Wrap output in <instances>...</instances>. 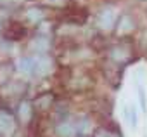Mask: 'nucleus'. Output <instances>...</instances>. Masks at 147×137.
Returning a JSON list of instances; mask_svg holds the SVG:
<instances>
[{
    "label": "nucleus",
    "mask_w": 147,
    "mask_h": 137,
    "mask_svg": "<svg viewBox=\"0 0 147 137\" xmlns=\"http://www.w3.org/2000/svg\"><path fill=\"white\" fill-rule=\"evenodd\" d=\"M16 118H18V123L21 128H30L36 118V111H35V104H33V99L30 97H21L18 99L16 102Z\"/></svg>",
    "instance_id": "nucleus-1"
},
{
    "label": "nucleus",
    "mask_w": 147,
    "mask_h": 137,
    "mask_svg": "<svg viewBox=\"0 0 147 137\" xmlns=\"http://www.w3.org/2000/svg\"><path fill=\"white\" fill-rule=\"evenodd\" d=\"M52 134H54V137H76L80 134L78 132V123H76V115L71 113L67 116L54 120Z\"/></svg>",
    "instance_id": "nucleus-2"
},
{
    "label": "nucleus",
    "mask_w": 147,
    "mask_h": 137,
    "mask_svg": "<svg viewBox=\"0 0 147 137\" xmlns=\"http://www.w3.org/2000/svg\"><path fill=\"white\" fill-rule=\"evenodd\" d=\"M133 59V47L128 40H119L109 49V61L114 66H125Z\"/></svg>",
    "instance_id": "nucleus-3"
},
{
    "label": "nucleus",
    "mask_w": 147,
    "mask_h": 137,
    "mask_svg": "<svg viewBox=\"0 0 147 137\" xmlns=\"http://www.w3.org/2000/svg\"><path fill=\"white\" fill-rule=\"evenodd\" d=\"M19 128L16 111L5 104H0V137L14 135Z\"/></svg>",
    "instance_id": "nucleus-4"
},
{
    "label": "nucleus",
    "mask_w": 147,
    "mask_h": 137,
    "mask_svg": "<svg viewBox=\"0 0 147 137\" xmlns=\"http://www.w3.org/2000/svg\"><path fill=\"white\" fill-rule=\"evenodd\" d=\"M57 102V96L54 90H45V92H40L38 96L33 97V104H35V111L36 115L40 116H45V115H50L54 106Z\"/></svg>",
    "instance_id": "nucleus-5"
},
{
    "label": "nucleus",
    "mask_w": 147,
    "mask_h": 137,
    "mask_svg": "<svg viewBox=\"0 0 147 137\" xmlns=\"http://www.w3.org/2000/svg\"><path fill=\"white\" fill-rule=\"evenodd\" d=\"M116 19H118V14H116V11L113 9V7H102L99 12H97V18H95V26H97V30H100V31H111V30H114V26H116Z\"/></svg>",
    "instance_id": "nucleus-6"
},
{
    "label": "nucleus",
    "mask_w": 147,
    "mask_h": 137,
    "mask_svg": "<svg viewBox=\"0 0 147 137\" xmlns=\"http://www.w3.org/2000/svg\"><path fill=\"white\" fill-rule=\"evenodd\" d=\"M0 90L2 94L9 99H21L26 97L28 94V82H21V80H7L5 83L0 85Z\"/></svg>",
    "instance_id": "nucleus-7"
},
{
    "label": "nucleus",
    "mask_w": 147,
    "mask_h": 137,
    "mask_svg": "<svg viewBox=\"0 0 147 137\" xmlns=\"http://www.w3.org/2000/svg\"><path fill=\"white\" fill-rule=\"evenodd\" d=\"M28 49L31 54H49L52 49V38L45 33H38L31 38V42L28 43Z\"/></svg>",
    "instance_id": "nucleus-8"
},
{
    "label": "nucleus",
    "mask_w": 147,
    "mask_h": 137,
    "mask_svg": "<svg viewBox=\"0 0 147 137\" xmlns=\"http://www.w3.org/2000/svg\"><path fill=\"white\" fill-rule=\"evenodd\" d=\"M135 28H137V23H135V19H133L131 14L123 12V14L118 16L114 31H116L119 37H128V35H131V31H133Z\"/></svg>",
    "instance_id": "nucleus-9"
},
{
    "label": "nucleus",
    "mask_w": 147,
    "mask_h": 137,
    "mask_svg": "<svg viewBox=\"0 0 147 137\" xmlns=\"http://www.w3.org/2000/svg\"><path fill=\"white\" fill-rule=\"evenodd\" d=\"M26 19L31 23V24H36V26H40L45 19H47V11H45V7H42V5H31V7H28L26 9Z\"/></svg>",
    "instance_id": "nucleus-10"
},
{
    "label": "nucleus",
    "mask_w": 147,
    "mask_h": 137,
    "mask_svg": "<svg viewBox=\"0 0 147 137\" xmlns=\"http://www.w3.org/2000/svg\"><path fill=\"white\" fill-rule=\"evenodd\" d=\"M123 116H125V121L131 128H137V125H138V115H137V108L133 104H125L123 106Z\"/></svg>",
    "instance_id": "nucleus-11"
},
{
    "label": "nucleus",
    "mask_w": 147,
    "mask_h": 137,
    "mask_svg": "<svg viewBox=\"0 0 147 137\" xmlns=\"http://www.w3.org/2000/svg\"><path fill=\"white\" fill-rule=\"evenodd\" d=\"M92 137H121L119 130L109 125H97L92 132Z\"/></svg>",
    "instance_id": "nucleus-12"
},
{
    "label": "nucleus",
    "mask_w": 147,
    "mask_h": 137,
    "mask_svg": "<svg viewBox=\"0 0 147 137\" xmlns=\"http://www.w3.org/2000/svg\"><path fill=\"white\" fill-rule=\"evenodd\" d=\"M76 123H78V132L80 134H88L94 128V121L90 118V115H76Z\"/></svg>",
    "instance_id": "nucleus-13"
},
{
    "label": "nucleus",
    "mask_w": 147,
    "mask_h": 137,
    "mask_svg": "<svg viewBox=\"0 0 147 137\" xmlns=\"http://www.w3.org/2000/svg\"><path fill=\"white\" fill-rule=\"evenodd\" d=\"M137 92H138V104H140V109H142V113L145 115V113H147V94H145L142 83H137Z\"/></svg>",
    "instance_id": "nucleus-14"
},
{
    "label": "nucleus",
    "mask_w": 147,
    "mask_h": 137,
    "mask_svg": "<svg viewBox=\"0 0 147 137\" xmlns=\"http://www.w3.org/2000/svg\"><path fill=\"white\" fill-rule=\"evenodd\" d=\"M4 30H5V28H4V23H2V19H0V37L4 35Z\"/></svg>",
    "instance_id": "nucleus-15"
},
{
    "label": "nucleus",
    "mask_w": 147,
    "mask_h": 137,
    "mask_svg": "<svg viewBox=\"0 0 147 137\" xmlns=\"http://www.w3.org/2000/svg\"><path fill=\"white\" fill-rule=\"evenodd\" d=\"M76 137H92V135H90V134H78Z\"/></svg>",
    "instance_id": "nucleus-16"
},
{
    "label": "nucleus",
    "mask_w": 147,
    "mask_h": 137,
    "mask_svg": "<svg viewBox=\"0 0 147 137\" xmlns=\"http://www.w3.org/2000/svg\"><path fill=\"white\" fill-rule=\"evenodd\" d=\"M138 2H147V0H138Z\"/></svg>",
    "instance_id": "nucleus-17"
},
{
    "label": "nucleus",
    "mask_w": 147,
    "mask_h": 137,
    "mask_svg": "<svg viewBox=\"0 0 147 137\" xmlns=\"http://www.w3.org/2000/svg\"><path fill=\"white\" fill-rule=\"evenodd\" d=\"M9 137H14V135H9Z\"/></svg>",
    "instance_id": "nucleus-18"
}]
</instances>
